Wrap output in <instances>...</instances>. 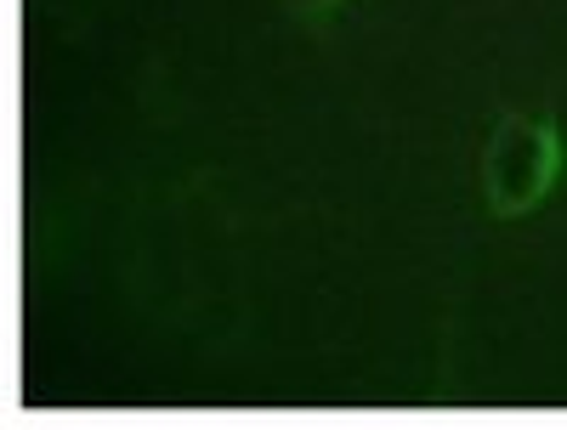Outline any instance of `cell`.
Returning <instances> with one entry per match:
<instances>
[{"label":"cell","mask_w":567,"mask_h":430,"mask_svg":"<svg viewBox=\"0 0 567 430\" xmlns=\"http://www.w3.org/2000/svg\"><path fill=\"white\" fill-rule=\"evenodd\" d=\"M556 159H561V141H556V125L550 119L505 114L499 130L488 136V159H483L488 204L499 216L534 210L550 193V181H556Z\"/></svg>","instance_id":"cell-1"},{"label":"cell","mask_w":567,"mask_h":430,"mask_svg":"<svg viewBox=\"0 0 567 430\" xmlns=\"http://www.w3.org/2000/svg\"><path fill=\"white\" fill-rule=\"evenodd\" d=\"M284 7H290V12L301 18V23H323L329 12L341 7V0H284Z\"/></svg>","instance_id":"cell-2"}]
</instances>
